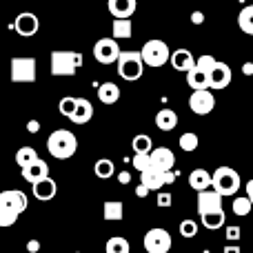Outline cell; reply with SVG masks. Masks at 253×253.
Instances as JSON below:
<instances>
[{
    "label": "cell",
    "instance_id": "1",
    "mask_svg": "<svg viewBox=\"0 0 253 253\" xmlns=\"http://www.w3.org/2000/svg\"><path fill=\"white\" fill-rule=\"evenodd\" d=\"M29 200L20 189H4L0 193V227H11L16 224L18 215L27 209Z\"/></svg>",
    "mask_w": 253,
    "mask_h": 253
},
{
    "label": "cell",
    "instance_id": "2",
    "mask_svg": "<svg viewBox=\"0 0 253 253\" xmlns=\"http://www.w3.org/2000/svg\"><path fill=\"white\" fill-rule=\"evenodd\" d=\"M47 151L56 160H67V158L76 156V151H78V138L67 129H56L47 138Z\"/></svg>",
    "mask_w": 253,
    "mask_h": 253
},
{
    "label": "cell",
    "instance_id": "3",
    "mask_svg": "<svg viewBox=\"0 0 253 253\" xmlns=\"http://www.w3.org/2000/svg\"><path fill=\"white\" fill-rule=\"evenodd\" d=\"M80 67H83V56L78 51H65V49L51 51V76L56 78L76 76Z\"/></svg>",
    "mask_w": 253,
    "mask_h": 253
},
{
    "label": "cell",
    "instance_id": "4",
    "mask_svg": "<svg viewBox=\"0 0 253 253\" xmlns=\"http://www.w3.org/2000/svg\"><path fill=\"white\" fill-rule=\"evenodd\" d=\"M242 187L240 173L231 167H218L213 171V189L220 193V196H236Z\"/></svg>",
    "mask_w": 253,
    "mask_h": 253
},
{
    "label": "cell",
    "instance_id": "5",
    "mask_svg": "<svg viewBox=\"0 0 253 253\" xmlns=\"http://www.w3.org/2000/svg\"><path fill=\"white\" fill-rule=\"evenodd\" d=\"M118 76L126 83H135L142 78L144 71V60H142V51H123L118 60Z\"/></svg>",
    "mask_w": 253,
    "mask_h": 253
},
{
    "label": "cell",
    "instance_id": "6",
    "mask_svg": "<svg viewBox=\"0 0 253 253\" xmlns=\"http://www.w3.org/2000/svg\"><path fill=\"white\" fill-rule=\"evenodd\" d=\"M171 49L167 47L165 40H147L142 47V60L147 67H165L171 62Z\"/></svg>",
    "mask_w": 253,
    "mask_h": 253
},
{
    "label": "cell",
    "instance_id": "7",
    "mask_svg": "<svg viewBox=\"0 0 253 253\" xmlns=\"http://www.w3.org/2000/svg\"><path fill=\"white\" fill-rule=\"evenodd\" d=\"M120 56H123V49L118 47V40L116 38H100L93 44V58H96L100 65H118Z\"/></svg>",
    "mask_w": 253,
    "mask_h": 253
},
{
    "label": "cell",
    "instance_id": "8",
    "mask_svg": "<svg viewBox=\"0 0 253 253\" xmlns=\"http://www.w3.org/2000/svg\"><path fill=\"white\" fill-rule=\"evenodd\" d=\"M142 245H144V249H147V253H169L173 240H171V233L167 231V229L156 227V229H149L147 231Z\"/></svg>",
    "mask_w": 253,
    "mask_h": 253
},
{
    "label": "cell",
    "instance_id": "9",
    "mask_svg": "<svg viewBox=\"0 0 253 253\" xmlns=\"http://www.w3.org/2000/svg\"><path fill=\"white\" fill-rule=\"evenodd\" d=\"M36 60L34 58H11V83H34Z\"/></svg>",
    "mask_w": 253,
    "mask_h": 253
},
{
    "label": "cell",
    "instance_id": "10",
    "mask_svg": "<svg viewBox=\"0 0 253 253\" xmlns=\"http://www.w3.org/2000/svg\"><path fill=\"white\" fill-rule=\"evenodd\" d=\"M213 107H215V98L209 89H205V91H193L191 96H189V109H191L196 116L211 114Z\"/></svg>",
    "mask_w": 253,
    "mask_h": 253
},
{
    "label": "cell",
    "instance_id": "11",
    "mask_svg": "<svg viewBox=\"0 0 253 253\" xmlns=\"http://www.w3.org/2000/svg\"><path fill=\"white\" fill-rule=\"evenodd\" d=\"M220 211H222V196L215 189L198 193V213H200V218L209 213H220Z\"/></svg>",
    "mask_w": 253,
    "mask_h": 253
},
{
    "label": "cell",
    "instance_id": "12",
    "mask_svg": "<svg viewBox=\"0 0 253 253\" xmlns=\"http://www.w3.org/2000/svg\"><path fill=\"white\" fill-rule=\"evenodd\" d=\"M13 29H16L20 36L29 38V36H36V34H38L40 20H38V16H36V13L22 11V13H18V18L13 20Z\"/></svg>",
    "mask_w": 253,
    "mask_h": 253
},
{
    "label": "cell",
    "instance_id": "13",
    "mask_svg": "<svg viewBox=\"0 0 253 253\" xmlns=\"http://www.w3.org/2000/svg\"><path fill=\"white\" fill-rule=\"evenodd\" d=\"M151 160H153V169L160 171V173H169V171H173L175 156H173V151H171V149L156 147L151 151Z\"/></svg>",
    "mask_w": 253,
    "mask_h": 253
},
{
    "label": "cell",
    "instance_id": "14",
    "mask_svg": "<svg viewBox=\"0 0 253 253\" xmlns=\"http://www.w3.org/2000/svg\"><path fill=\"white\" fill-rule=\"evenodd\" d=\"M231 67L227 65V62H220L215 65V69L211 71L209 76V89H227L229 84H231Z\"/></svg>",
    "mask_w": 253,
    "mask_h": 253
},
{
    "label": "cell",
    "instance_id": "15",
    "mask_svg": "<svg viewBox=\"0 0 253 253\" xmlns=\"http://www.w3.org/2000/svg\"><path fill=\"white\" fill-rule=\"evenodd\" d=\"M189 187L198 193H205L213 187V173H209L207 169H193L189 173Z\"/></svg>",
    "mask_w": 253,
    "mask_h": 253
},
{
    "label": "cell",
    "instance_id": "16",
    "mask_svg": "<svg viewBox=\"0 0 253 253\" xmlns=\"http://www.w3.org/2000/svg\"><path fill=\"white\" fill-rule=\"evenodd\" d=\"M49 178V165L44 160H38L34 162L31 167H27V169H22V180H27V182L34 187V184L42 182V180Z\"/></svg>",
    "mask_w": 253,
    "mask_h": 253
},
{
    "label": "cell",
    "instance_id": "17",
    "mask_svg": "<svg viewBox=\"0 0 253 253\" xmlns=\"http://www.w3.org/2000/svg\"><path fill=\"white\" fill-rule=\"evenodd\" d=\"M196 58H193V53L189 51V49H175L173 53H171V67H173L175 71H191L196 69Z\"/></svg>",
    "mask_w": 253,
    "mask_h": 253
},
{
    "label": "cell",
    "instance_id": "18",
    "mask_svg": "<svg viewBox=\"0 0 253 253\" xmlns=\"http://www.w3.org/2000/svg\"><path fill=\"white\" fill-rule=\"evenodd\" d=\"M109 13L114 20H131L135 13V0H109Z\"/></svg>",
    "mask_w": 253,
    "mask_h": 253
},
{
    "label": "cell",
    "instance_id": "19",
    "mask_svg": "<svg viewBox=\"0 0 253 253\" xmlns=\"http://www.w3.org/2000/svg\"><path fill=\"white\" fill-rule=\"evenodd\" d=\"M31 193L36 196V200L49 202V200H53V198H56L58 184H56V180H53V178H47V180H42V182L34 184V187H31Z\"/></svg>",
    "mask_w": 253,
    "mask_h": 253
},
{
    "label": "cell",
    "instance_id": "20",
    "mask_svg": "<svg viewBox=\"0 0 253 253\" xmlns=\"http://www.w3.org/2000/svg\"><path fill=\"white\" fill-rule=\"evenodd\" d=\"M91 118H93V105L87 100V98H78V102H76V111H74V116H71V123L74 125H87Z\"/></svg>",
    "mask_w": 253,
    "mask_h": 253
},
{
    "label": "cell",
    "instance_id": "21",
    "mask_svg": "<svg viewBox=\"0 0 253 253\" xmlns=\"http://www.w3.org/2000/svg\"><path fill=\"white\" fill-rule=\"evenodd\" d=\"M140 184H144L149 191H160L165 184H169V180H167V173H160V171L151 169L140 175Z\"/></svg>",
    "mask_w": 253,
    "mask_h": 253
},
{
    "label": "cell",
    "instance_id": "22",
    "mask_svg": "<svg viewBox=\"0 0 253 253\" xmlns=\"http://www.w3.org/2000/svg\"><path fill=\"white\" fill-rule=\"evenodd\" d=\"M102 218L107 222H120L125 218V205L120 200H107L102 205Z\"/></svg>",
    "mask_w": 253,
    "mask_h": 253
},
{
    "label": "cell",
    "instance_id": "23",
    "mask_svg": "<svg viewBox=\"0 0 253 253\" xmlns=\"http://www.w3.org/2000/svg\"><path fill=\"white\" fill-rule=\"evenodd\" d=\"M98 100L102 105H116L120 100V89L116 83H102L98 87Z\"/></svg>",
    "mask_w": 253,
    "mask_h": 253
},
{
    "label": "cell",
    "instance_id": "24",
    "mask_svg": "<svg viewBox=\"0 0 253 253\" xmlns=\"http://www.w3.org/2000/svg\"><path fill=\"white\" fill-rule=\"evenodd\" d=\"M156 126L160 131H173L178 126V114L173 109H160L156 114Z\"/></svg>",
    "mask_w": 253,
    "mask_h": 253
},
{
    "label": "cell",
    "instance_id": "25",
    "mask_svg": "<svg viewBox=\"0 0 253 253\" xmlns=\"http://www.w3.org/2000/svg\"><path fill=\"white\" fill-rule=\"evenodd\" d=\"M187 84L193 91H205V89H209V74H205V71H200L196 67V69H191L187 74Z\"/></svg>",
    "mask_w": 253,
    "mask_h": 253
},
{
    "label": "cell",
    "instance_id": "26",
    "mask_svg": "<svg viewBox=\"0 0 253 253\" xmlns=\"http://www.w3.org/2000/svg\"><path fill=\"white\" fill-rule=\"evenodd\" d=\"M131 147H133L135 156H151L153 140H151V135H147V133H138L133 138V142H131Z\"/></svg>",
    "mask_w": 253,
    "mask_h": 253
},
{
    "label": "cell",
    "instance_id": "27",
    "mask_svg": "<svg viewBox=\"0 0 253 253\" xmlns=\"http://www.w3.org/2000/svg\"><path fill=\"white\" fill-rule=\"evenodd\" d=\"M38 160H40L38 153H36V149H31V147H20L16 151V165L20 167V169H27V167H31Z\"/></svg>",
    "mask_w": 253,
    "mask_h": 253
},
{
    "label": "cell",
    "instance_id": "28",
    "mask_svg": "<svg viewBox=\"0 0 253 253\" xmlns=\"http://www.w3.org/2000/svg\"><path fill=\"white\" fill-rule=\"evenodd\" d=\"M133 34V22L131 20H114L111 22V36L116 40H126Z\"/></svg>",
    "mask_w": 253,
    "mask_h": 253
},
{
    "label": "cell",
    "instance_id": "29",
    "mask_svg": "<svg viewBox=\"0 0 253 253\" xmlns=\"http://www.w3.org/2000/svg\"><path fill=\"white\" fill-rule=\"evenodd\" d=\"M105 251L107 253H131V245H129V240H126V238L114 236V238H109V240H107Z\"/></svg>",
    "mask_w": 253,
    "mask_h": 253
},
{
    "label": "cell",
    "instance_id": "30",
    "mask_svg": "<svg viewBox=\"0 0 253 253\" xmlns=\"http://www.w3.org/2000/svg\"><path fill=\"white\" fill-rule=\"evenodd\" d=\"M93 171H96V175H98V178H100V180L111 178V175L116 173L114 160H109V158H100V160L96 162V167H93Z\"/></svg>",
    "mask_w": 253,
    "mask_h": 253
},
{
    "label": "cell",
    "instance_id": "31",
    "mask_svg": "<svg viewBox=\"0 0 253 253\" xmlns=\"http://www.w3.org/2000/svg\"><path fill=\"white\" fill-rule=\"evenodd\" d=\"M231 209H233V213H236V215L245 218V215H249V213H251L253 202L249 200V196H238L236 200L231 202Z\"/></svg>",
    "mask_w": 253,
    "mask_h": 253
},
{
    "label": "cell",
    "instance_id": "32",
    "mask_svg": "<svg viewBox=\"0 0 253 253\" xmlns=\"http://www.w3.org/2000/svg\"><path fill=\"white\" fill-rule=\"evenodd\" d=\"M238 25H240V29L245 31V34L253 36V4H249V7H245L240 11V16H238Z\"/></svg>",
    "mask_w": 253,
    "mask_h": 253
},
{
    "label": "cell",
    "instance_id": "33",
    "mask_svg": "<svg viewBox=\"0 0 253 253\" xmlns=\"http://www.w3.org/2000/svg\"><path fill=\"white\" fill-rule=\"evenodd\" d=\"M198 144H200V140H198V135L193 133V131H187V133H182V135H180V140H178V147L182 149V151H187V153L196 151Z\"/></svg>",
    "mask_w": 253,
    "mask_h": 253
},
{
    "label": "cell",
    "instance_id": "34",
    "mask_svg": "<svg viewBox=\"0 0 253 253\" xmlns=\"http://www.w3.org/2000/svg\"><path fill=\"white\" fill-rule=\"evenodd\" d=\"M224 220H227V215H224V211H220V213H209V215H202V224H205V229H209V231H215V229L224 227Z\"/></svg>",
    "mask_w": 253,
    "mask_h": 253
},
{
    "label": "cell",
    "instance_id": "35",
    "mask_svg": "<svg viewBox=\"0 0 253 253\" xmlns=\"http://www.w3.org/2000/svg\"><path fill=\"white\" fill-rule=\"evenodd\" d=\"M76 102H78V98H71V96H65L60 102H58V111H60L65 118L71 120V116H74L76 111Z\"/></svg>",
    "mask_w": 253,
    "mask_h": 253
},
{
    "label": "cell",
    "instance_id": "36",
    "mask_svg": "<svg viewBox=\"0 0 253 253\" xmlns=\"http://www.w3.org/2000/svg\"><path fill=\"white\" fill-rule=\"evenodd\" d=\"M131 162H133L135 171H140V175L153 169V160H151V156H133V160H131Z\"/></svg>",
    "mask_w": 253,
    "mask_h": 253
},
{
    "label": "cell",
    "instance_id": "37",
    "mask_svg": "<svg viewBox=\"0 0 253 253\" xmlns=\"http://www.w3.org/2000/svg\"><path fill=\"white\" fill-rule=\"evenodd\" d=\"M196 233H198V222L196 220L187 218V220L180 222V236L182 238H196Z\"/></svg>",
    "mask_w": 253,
    "mask_h": 253
},
{
    "label": "cell",
    "instance_id": "38",
    "mask_svg": "<svg viewBox=\"0 0 253 253\" xmlns=\"http://www.w3.org/2000/svg\"><path fill=\"white\" fill-rule=\"evenodd\" d=\"M215 65H218V60H215L213 56H207V53H205V56L198 58V62H196L198 69L205 71V74H209V76H211V71L215 69Z\"/></svg>",
    "mask_w": 253,
    "mask_h": 253
},
{
    "label": "cell",
    "instance_id": "39",
    "mask_svg": "<svg viewBox=\"0 0 253 253\" xmlns=\"http://www.w3.org/2000/svg\"><path fill=\"white\" fill-rule=\"evenodd\" d=\"M158 207H162V209H169L171 205H173V196L171 193H158Z\"/></svg>",
    "mask_w": 253,
    "mask_h": 253
},
{
    "label": "cell",
    "instance_id": "40",
    "mask_svg": "<svg viewBox=\"0 0 253 253\" xmlns=\"http://www.w3.org/2000/svg\"><path fill=\"white\" fill-rule=\"evenodd\" d=\"M224 236H227V240H240V227H236V224H233V227H227V233H224Z\"/></svg>",
    "mask_w": 253,
    "mask_h": 253
},
{
    "label": "cell",
    "instance_id": "41",
    "mask_svg": "<svg viewBox=\"0 0 253 253\" xmlns=\"http://www.w3.org/2000/svg\"><path fill=\"white\" fill-rule=\"evenodd\" d=\"M191 22H193V25H202V22H205V13H202V11H193L191 13Z\"/></svg>",
    "mask_w": 253,
    "mask_h": 253
},
{
    "label": "cell",
    "instance_id": "42",
    "mask_svg": "<svg viewBox=\"0 0 253 253\" xmlns=\"http://www.w3.org/2000/svg\"><path fill=\"white\" fill-rule=\"evenodd\" d=\"M27 131H29V133H38V131H40V123H38V120H29V123H27Z\"/></svg>",
    "mask_w": 253,
    "mask_h": 253
},
{
    "label": "cell",
    "instance_id": "43",
    "mask_svg": "<svg viewBox=\"0 0 253 253\" xmlns=\"http://www.w3.org/2000/svg\"><path fill=\"white\" fill-rule=\"evenodd\" d=\"M27 251H29V253H38L40 251V242L38 240H29V242H27Z\"/></svg>",
    "mask_w": 253,
    "mask_h": 253
},
{
    "label": "cell",
    "instance_id": "44",
    "mask_svg": "<svg viewBox=\"0 0 253 253\" xmlns=\"http://www.w3.org/2000/svg\"><path fill=\"white\" fill-rule=\"evenodd\" d=\"M118 182L120 184H129L131 182V175L126 173V171H120V173H118Z\"/></svg>",
    "mask_w": 253,
    "mask_h": 253
},
{
    "label": "cell",
    "instance_id": "45",
    "mask_svg": "<svg viewBox=\"0 0 253 253\" xmlns=\"http://www.w3.org/2000/svg\"><path fill=\"white\" fill-rule=\"evenodd\" d=\"M147 193H149V189L144 187V184H138V187H135V196L138 198H147Z\"/></svg>",
    "mask_w": 253,
    "mask_h": 253
},
{
    "label": "cell",
    "instance_id": "46",
    "mask_svg": "<svg viewBox=\"0 0 253 253\" xmlns=\"http://www.w3.org/2000/svg\"><path fill=\"white\" fill-rule=\"evenodd\" d=\"M242 74H245V76H253V62H245V65H242Z\"/></svg>",
    "mask_w": 253,
    "mask_h": 253
},
{
    "label": "cell",
    "instance_id": "47",
    "mask_svg": "<svg viewBox=\"0 0 253 253\" xmlns=\"http://www.w3.org/2000/svg\"><path fill=\"white\" fill-rule=\"evenodd\" d=\"M222 253H242V251H240V247L229 245V247H224V251H222Z\"/></svg>",
    "mask_w": 253,
    "mask_h": 253
},
{
    "label": "cell",
    "instance_id": "48",
    "mask_svg": "<svg viewBox=\"0 0 253 253\" xmlns=\"http://www.w3.org/2000/svg\"><path fill=\"white\" fill-rule=\"evenodd\" d=\"M247 196H249V200L253 202V180H249V184H247Z\"/></svg>",
    "mask_w": 253,
    "mask_h": 253
}]
</instances>
